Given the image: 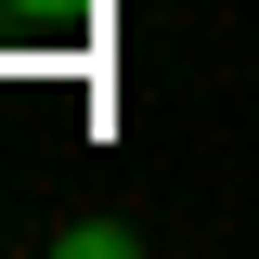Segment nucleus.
<instances>
[{"label":"nucleus","mask_w":259,"mask_h":259,"mask_svg":"<svg viewBox=\"0 0 259 259\" xmlns=\"http://www.w3.org/2000/svg\"><path fill=\"white\" fill-rule=\"evenodd\" d=\"M52 246H65V259H117V246H130V221H65Z\"/></svg>","instance_id":"obj_1"}]
</instances>
